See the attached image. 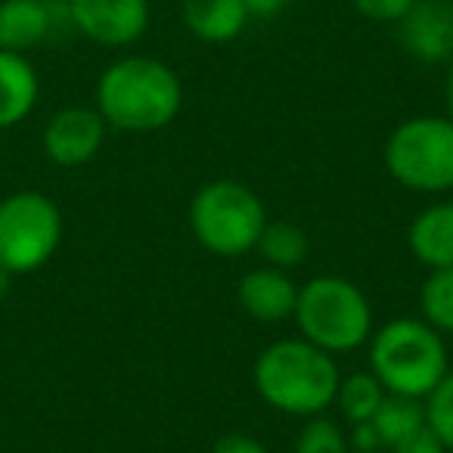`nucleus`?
I'll list each match as a JSON object with an SVG mask.
<instances>
[{"instance_id":"21","label":"nucleus","mask_w":453,"mask_h":453,"mask_svg":"<svg viewBox=\"0 0 453 453\" xmlns=\"http://www.w3.org/2000/svg\"><path fill=\"white\" fill-rule=\"evenodd\" d=\"M296 453H351V444L333 419L311 416L296 438Z\"/></svg>"},{"instance_id":"8","label":"nucleus","mask_w":453,"mask_h":453,"mask_svg":"<svg viewBox=\"0 0 453 453\" xmlns=\"http://www.w3.org/2000/svg\"><path fill=\"white\" fill-rule=\"evenodd\" d=\"M72 28L100 47H131L150 28V0H65Z\"/></svg>"},{"instance_id":"11","label":"nucleus","mask_w":453,"mask_h":453,"mask_svg":"<svg viewBox=\"0 0 453 453\" xmlns=\"http://www.w3.org/2000/svg\"><path fill=\"white\" fill-rule=\"evenodd\" d=\"M59 28L53 0H0V50L28 53Z\"/></svg>"},{"instance_id":"23","label":"nucleus","mask_w":453,"mask_h":453,"mask_svg":"<svg viewBox=\"0 0 453 453\" xmlns=\"http://www.w3.org/2000/svg\"><path fill=\"white\" fill-rule=\"evenodd\" d=\"M391 453H447V447L441 444V438L428 426H422L419 432H413L410 438H403L401 444L391 447Z\"/></svg>"},{"instance_id":"2","label":"nucleus","mask_w":453,"mask_h":453,"mask_svg":"<svg viewBox=\"0 0 453 453\" xmlns=\"http://www.w3.org/2000/svg\"><path fill=\"white\" fill-rule=\"evenodd\" d=\"M339 366L333 354L304 339H280L255 360V388L273 410L289 416H323L335 403Z\"/></svg>"},{"instance_id":"24","label":"nucleus","mask_w":453,"mask_h":453,"mask_svg":"<svg viewBox=\"0 0 453 453\" xmlns=\"http://www.w3.org/2000/svg\"><path fill=\"white\" fill-rule=\"evenodd\" d=\"M211 453H271V450H267L258 438H252V434L230 432V434H224V438L214 441Z\"/></svg>"},{"instance_id":"25","label":"nucleus","mask_w":453,"mask_h":453,"mask_svg":"<svg viewBox=\"0 0 453 453\" xmlns=\"http://www.w3.org/2000/svg\"><path fill=\"white\" fill-rule=\"evenodd\" d=\"M348 444L354 447L357 453H376L379 447H382V441H379L376 428H372V422H360V426H354L351 438H348Z\"/></svg>"},{"instance_id":"1","label":"nucleus","mask_w":453,"mask_h":453,"mask_svg":"<svg viewBox=\"0 0 453 453\" xmlns=\"http://www.w3.org/2000/svg\"><path fill=\"white\" fill-rule=\"evenodd\" d=\"M183 109V84L171 65L152 57H125L106 65L96 81V112L109 127L152 134Z\"/></svg>"},{"instance_id":"17","label":"nucleus","mask_w":453,"mask_h":453,"mask_svg":"<svg viewBox=\"0 0 453 453\" xmlns=\"http://www.w3.org/2000/svg\"><path fill=\"white\" fill-rule=\"evenodd\" d=\"M372 428H376L382 447H395L403 438H410L413 432H419L426 426V407L416 397H403V395H385L382 407L372 416Z\"/></svg>"},{"instance_id":"9","label":"nucleus","mask_w":453,"mask_h":453,"mask_svg":"<svg viewBox=\"0 0 453 453\" xmlns=\"http://www.w3.org/2000/svg\"><path fill=\"white\" fill-rule=\"evenodd\" d=\"M106 119L96 106H65L50 115L44 127V152L59 168H81L94 162L106 143Z\"/></svg>"},{"instance_id":"10","label":"nucleus","mask_w":453,"mask_h":453,"mask_svg":"<svg viewBox=\"0 0 453 453\" xmlns=\"http://www.w3.org/2000/svg\"><path fill=\"white\" fill-rule=\"evenodd\" d=\"M397 28L403 50L419 63L453 59V0H416Z\"/></svg>"},{"instance_id":"15","label":"nucleus","mask_w":453,"mask_h":453,"mask_svg":"<svg viewBox=\"0 0 453 453\" xmlns=\"http://www.w3.org/2000/svg\"><path fill=\"white\" fill-rule=\"evenodd\" d=\"M410 252L428 267H453V202H438L419 211L410 224Z\"/></svg>"},{"instance_id":"7","label":"nucleus","mask_w":453,"mask_h":453,"mask_svg":"<svg viewBox=\"0 0 453 453\" xmlns=\"http://www.w3.org/2000/svg\"><path fill=\"white\" fill-rule=\"evenodd\" d=\"M63 242V211L44 193L22 189L0 199V267L26 277L47 265Z\"/></svg>"},{"instance_id":"20","label":"nucleus","mask_w":453,"mask_h":453,"mask_svg":"<svg viewBox=\"0 0 453 453\" xmlns=\"http://www.w3.org/2000/svg\"><path fill=\"white\" fill-rule=\"evenodd\" d=\"M422 407H426V426L438 434L447 450H453V370H447V376L422 397Z\"/></svg>"},{"instance_id":"13","label":"nucleus","mask_w":453,"mask_h":453,"mask_svg":"<svg viewBox=\"0 0 453 453\" xmlns=\"http://www.w3.org/2000/svg\"><path fill=\"white\" fill-rule=\"evenodd\" d=\"M180 19L202 44H230L246 32L252 16L242 0H183Z\"/></svg>"},{"instance_id":"5","label":"nucleus","mask_w":453,"mask_h":453,"mask_svg":"<svg viewBox=\"0 0 453 453\" xmlns=\"http://www.w3.org/2000/svg\"><path fill=\"white\" fill-rule=\"evenodd\" d=\"M265 224V202L240 180H211L189 202V230L196 242L220 258L252 252Z\"/></svg>"},{"instance_id":"12","label":"nucleus","mask_w":453,"mask_h":453,"mask_svg":"<svg viewBox=\"0 0 453 453\" xmlns=\"http://www.w3.org/2000/svg\"><path fill=\"white\" fill-rule=\"evenodd\" d=\"M240 304L252 320L258 323H280L289 320L296 311L298 286L289 280V273L280 267H255L240 280Z\"/></svg>"},{"instance_id":"19","label":"nucleus","mask_w":453,"mask_h":453,"mask_svg":"<svg viewBox=\"0 0 453 453\" xmlns=\"http://www.w3.org/2000/svg\"><path fill=\"white\" fill-rule=\"evenodd\" d=\"M419 311L432 329L453 333V267L428 273L419 289Z\"/></svg>"},{"instance_id":"14","label":"nucleus","mask_w":453,"mask_h":453,"mask_svg":"<svg viewBox=\"0 0 453 453\" xmlns=\"http://www.w3.org/2000/svg\"><path fill=\"white\" fill-rule=\"evenodd\" d=\"M41 81L26 53L0 50V131L16 127L35 112Z\"/></svg>"},{"instance_id":"27","label":"nucleus","mask_w":453,"mask_h":453,"mask_svg":"<svg viewBox=\"0 0 453 453\" xmlns=\"http://www.w3.org/2000/svg\"><path fill=\"white\" fill-rule=\"evenodd\" d=\"M10 286H13V273H7L4 267H0V302L10 296Z\"/></svg>"},{"instance_id":"16","label":"nucleus","mask_w":453,"mask_h":453,"mask_svg":"<svg viewBox=\"0 0 453 453\" xmlns=\"http://www.w3.org/2000/svg\"><path fill=\"white\" fill-rule=\"evenodd\" d=\"M261 258L271 267H280V271H292L298 267L311 252V240L302 226L292 224V220H267L265 230L258 236Z\"/></svg>"},{"instance_id":"26","label":"nucleus","mask_w":453,"mask_h":453,"mask_svg":"<svg viewBox=\"0 0 453 453\" xmlns=\"http://www.w3.org/2000/svg\"><path fill=\"white\" fill-rule=\"evenodd\" d=\"M252 19H273L277 13H283L289 7V0H242Z\"/></svg>"},{"instance_id":"4","label":"nucleus","mask_w":453,"mask_h":453,"mask_svg":"<svg viewBox=\"0 0 453 453\" xmlns=\"http://www.w3.org/2000/svg\"><path fill=\"white\" fill-rule=\"evenodd\" d=\"M298 333L304 342L329 354H348L372 335V308L357 283L323 273L298 289L296 311Z\"/></svg>"},{"instance_id":"28","label":"nucleus","mask_w":453,"mask_h":453,"mask_svg":"<svg viewBox=\"0 0 453 453\" xmlns=\"http://www.w3.org/2000/svg\"><path fill=\"white\" fill-rule=\"evenodd\" d=\"M447 115L453 119V65H450V75H447Z\"/></svg>"},{"instance_id":"22","label":"nucleus","mask_w":453,"mask_h":453,"mask_svg":"<svg viewBox=\"0 0 453 453\" xmlns=\"http://www.w3.org/2000/svg\"><path fill=\"white\" fill-rule=\"evenodd\" d=\"M413 4H416V0H351V7L357 10L364 19L391 22V26H397V22L410 13V7H413Z\"/></svg>"},{"instance_id":"3","label":"nucleus","mask_w":453,"mask_h":453,"mask_svg":"<svg viewBox=\"0 0 453 453\" xmlns=\"http://www.w3.org/2000/svg\"><path fill=\"white\" fill-rule=\"evenodd\" d=\"M370 339V372L388 395L422 401L450 370L444 339L426 320L397 317Z\"/></svg>"},{"instance_id":"18","label":"nucleus","mask_w":453,"mask_h":453,"mask_svg":"<svg viewBox=\"0 0 453 453\" xmlns=\"http://www.w3.org/2000/svg\"><path fill=\"white\" fill-rule=\"evenodd\" d=\"M385 395L388 391L382 388L372 372H351L339 382V391H335V403H339L342 416H345L351 426H360V422H370L376 416V410L382 407Z\"/></svg>"},{"instance_id":"6","label":"nucleus","mask_w":453,"mask_h":453,"mask_svg":"<svg viewBox=\"0 0 453 453\" xmlns=\"http://www.w3.org/2000/svg\"><path fill=\"white\" fill-rule=\"evenodd\" d=\"M385 168L401 187L413 193L453 189V119L416 115L388 134Z\"/></svg>"}]
</instances>
